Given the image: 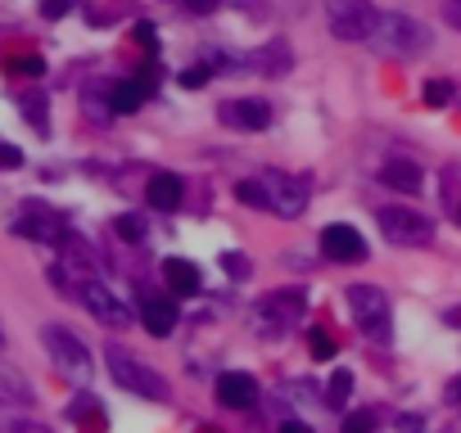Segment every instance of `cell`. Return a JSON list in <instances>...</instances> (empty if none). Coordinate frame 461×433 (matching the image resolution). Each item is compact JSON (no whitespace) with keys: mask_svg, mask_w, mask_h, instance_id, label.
I'll list each match as a JSON object with an SVG mask.
<instances>
[{"mask_svg":"<svg viewBox=\"0 0 461 433\" xmlns=\"http://www.w3.org/2000/svg\"><path fill=\"white\" fill-rule=\"evenodd\" d=\"M366 45L375 54H384V59H416V54H425L434 45V32L412 14H380Z\"/></svg>","mask_w":461,"mask_h":433,"instance_id":"6da1fadb","label":"cell"},{"mask_svg":"<svg viewBox=\"0 0 461 433\" xmlns=\"http://www.w3.org/2000/svg\"><path fill=\"white\" fill-rule=\"evenodd\" d=\"M104 361H109V375H113L118 388L136 393V397H150V402H168V380H163L159 371H150L145 361H136V356L122 352V347H109Z\"/></svg>","mask_w":461,"mask_h":433,"instance_id":"7a4b0ae2","label":"cell"},{"mask_svg":"<svg viewBox=\"0 0 461 433\" xmlns=\"http://www.w3.org/2000/svg\"><path fill=\"white\" fill-rule=\"evenodd\" d=\"M349 312H353L358 330H362L371 343H389L393 316H389V298H384L380 284H349Z\"/></svg>","mask_w":461,"mask_h":433,"instance_id":"3957f363","label":"cell"},{"mask_svg":"<svg viewBox=\"0 0 461 433\" xmlns=\"http://www.w3.org/2000/svg\"><path fill=\"white\" fill-rule=\"evenodd\" d=\"M41 339H45V352H50V361H54V366L63 371V375H69V380H78V384H86L91 380V352H86V343L73 334V330H63V325H45L41 330Z\"/></svg>","mask_w":461,"mask_h":433,"instance_id":"277c9868","label":"cell"},{"mask_svg":"<svg viewBox=\"0 0 461 433\" xmlns=\"http://www.w3.org/2000/svg\"><path fill=\"white\" fill-rule=\"evenodd\" d=\"M380 231L399 249H425V244H434V216H425L416 208H380Z\"/></svg>","mask_w":461,"mask_h":433,"instance_id":"5b68a950","label":"cell"},{"mask_svg":"<svg viewBox=\"0 0 461 433\" xmlns=\"http://www.w3.org/2000/svg\"><path fill=\"white\" fill-rule=\"evenodd\" d=\"M375 19H380V10L371 0H325V28L340 41H371Z\"/></svg>","mask_w":461,"mask_h":433,"instance_id":"8992f818","label":"cell"},{"mask_svg":"<svg viewBox=\"0 0 461 433\" xmlns=\"http://www.w3.org/2000/svg\"><path fill=\"white\" fill-rule=\"evenodd\" d=\"M258 181H262V190H268V208H272L276 216H285V222L303 216V208H308L303 181H294V176H285V172H262Z\"/></svg>","mask_w":461,"mask_h":433,"instance_id":"52a82bcc","label":"cell"},{"mask_svg":"<svg viewBox=\"0 0 461 433\" xmlns=\"http://www.w3.org/2000/svg\"><path fill=\"white\" fill-rule=\"evenodd\" d=\"M73 294H78V298H82V303H86V307H91V312H95L104 325H113V330H127V325H131V312H127V303L113 294L109 284H100V280H91V275H86V280H78V289H73Z\"/></svg>","mask_w":461,"mask_h":433,"instance_id":"ba28073f","label":"cell"},{"mask_svg":"<svg viewBox=\"0 0 461 433\" xmlns=\"http://www.w3.org/2000/svg\"><path fill=\"white\" fill-rule=\"evenodd\" d=\"M218 122L231 131H262L272 122V104L268 100H226V104H218Z\"/></svg>","mask_w":461,"mask_h":433,"instance_id":"9c48e42d","label":"cell"},{"mask_svg":"<svg viewBox=\"0 0 461 433\" xmlns=\"http://www.w3.org/2000/svg\"><path fill=\"white\" fill-rule=\"evenodd\" d=\"M321 253L331 257V262H362L366 257V240H362V231L335 222V226L321 231Z\"/></svg>","mask_w":461,"mask_h":433,"instance_id":"30bf717a","label":"cell"},{"mask_svg":"<svg viewBox=\"0 0 461 433\" xmlns=\"http://www.w3.org/2000/svg\"><path fill=\"white\" fill-rule=\"evenodd\" d=\"M303 307H308L303 289H281V294H272V298L258 303V316L268 321V325H290L294 316H303Z\"/></svg>","mask_w":461,"mask_h":433,"instance_id":"8fae6325","label":"cell"},{"mask_svg":"<svg viewBox=\"0 0 461 433\" xmlns=\"http://www.w3.org/2000/svg\"><path fill=\"white\" fill-rule=\"evenodd\" d=\"M218 402L231 406V411H249V406L258 402V384H253V375H244V371H226V375H218Z\"/></svg>","mask_w":461,"mask_h":433,"instance_id":"7c38bea8","label":"cell"},{"mask_svg":"<svg viewBox=\"0 0 461 433\" xmlns=\"http://www.w3.org/2000/svg\"><path fill=\"white\" fill-rule=\"evenodd\" d=\"M141 321H145V330H150L154 339H168L172 325H177V303L150 294V298H141Z\"/></svg>","mask_w":461,"mask_h":433,"instance_id":"4fadbf2b","label":"cell"},{"mask_svg":"<svg viewBox=\"0 0 461 433\" xmlns=\"http://www.w3.org/2000/svg\"><path fill=\"white\" fill-rule=\"evenodd\" d=\"M380 181H384L389 190H399V194H421V185H425L421 167H416V163H407V159H393V163H384Z\"/></svg>","mask_w":461,"mask_h":433,"instance_id":"5bb4252c","label":"cell"},{"mask_svg":"<svg viewBox=\"0 0 461 433\" xmlns=\"http://www.w3.org/2000/svg\"><path fill=\"white\" fill-rule=\"evenodd\" d=\"M181 194H185V185H181V176H172V172H159V176L145 185V199H150V208H159V212L181 208Z\"/></svg>","mask_w":461,"mask_h":433,"instance_id":"9a60e30c","label":"cell"},{"mask_svg":"<svg viewBox=\"0 0 461 433\" xmlns=\"http://www.w3.org/2000/svg\"><path fill=\"white\" fill-rule=\"evenodd\" d=\"M14 231H19V235H28V240H41V244H59V240H63V226L54 222L50 212H37V216L28 212V216H19Z\"/></svg>","mask_w":461,"mask_h":433,"instance_id":"2e32d148","label":"cell"},{"mask_svg":"<svg viewBox=\"0 0 461 433\" xmlns=\"http://www.w3.org/2000/svg\"><path fill=\"white\" fill-rule=\"evenodd\" d=\"M0 402H5V406H28V402H32L28 380H23L14 366H5V361H0Z\"/></svg>","mask_w":461,"mask_h":433,"instance_id":"e0dca14e","label":"cell"},{"mask_svg":"<svg viewBox=\"0 0 461 433\" xmlns=\"http://www.w3.org/2000/svg\"><path fill=\"white\" fill-rule=\"evenodd\" d=\"M163 275H168V284L177 289L181 298L200 294V271H194V262H181V257H172V262L163 266Z\"/></svg>","mask_w":461,"mask_h":433,"instance_id":"ac0fdd59","label":"cell"},{"mask_svg":"<svg viewBox=\"0 0 461 433\" xmlns=\"http://www.w3.org/2000/svg\"><path fill=\"white\" fill-rule=\"evenodd\" d=\"M290 63H294V59H290L285 41H272L268 50H258V54H253V68H258V72H268V78H281V72H290Z\"/></svg>","mask_w":461,"mask_h":433,"instance_id":"d6986e66","label":"cell"},{"mask_svg":"<svg viewBox=\"0 0 461 433\" xmlns=\"http://www.w3.org/2000/svg\"><path fill=\"white\" fill-rule=\"evenodd\" d=\"M141 104H145V86L141 82H118L113 86V109L118 113H136Z\"/></svg>","mask_w":461,"mask_h":433,"instance_id":"ffe728a7","label":"cell"},{"mask_svg":"<svg viewBox=\"0 0 461 433\" xmlns=\"http://www.w3.org/2000/svg\"><path fill=\"white\" fill-rule=\"evenodd\" d=\"M69 415L78 420V424H86V433H100L104 424H100V402L91 397V393H82L73 406H69Z\"/></svg>","mask_w":461,"mask_h":433,"instance_id":"44dd1931","label":"cell"},{"mask_svg":"<svg viewBox=\"0 0 461 433\" xmlns=\"http://www.w3.org/2000/svg\"><path fill=\"white\" fill-rule=\"evenodd\" d=\"M349 393H353V375H349V371H335V375H331V388H325V402H331L335 411H344V406H349Z\"/></svg>","mask_w":461,"mask_h":433,"instance_id":"7402d4cb","label":"cell"},{"mask_svg":"<svg viewBox=\"0 0 461 433\" xmlns=\"http://www.w3.org/2000/svg\"><path fill=\"white\" fill-rule=\"evenodd\" d=\"M235 199L249 203V208H268V190H262V181H235Z\"/></svg>","mask_w":461,"mask_h":433,"instance_id":"603a6c76","label":"cell"},{"mask_svg":"<svg viewBox=\"0 0 461 433\" xmlns=\"http://www.w3.org/2000/svg\"><path fill=\"white\" fill-rule=\"evenodd\" d=\"M113 231H118L127 244H141V240H145V222H141V216H131V212H122V216H118Z\"/></svg>","mask_w":461,"mask_h":433,"instance_id":"cb8c5ba5","label":"cell"},{"mask_svg":"<svg viewBox=\"0 0 461 433\" xmlns=\"http://www.w3.org/2000/svg\"><path fill=\"white\" fill-rule=\"evenodd\" d=\"M308 347H312V356H317V361H331V356L340 352V343H335L331 334H321V330H312V339H308Z\"/></svg>","mask_w":461,"mask_h":433,"instance_id":"d4e9b609","label":"cell"},{"mask_svg":"<svg viewBox=\"0 0 461 433\" xmlns=\"http://www.w3.org/2000/svg\"><path fill=\"white\" fill-rule=\"evenodd\" d=\"M0 433H50L45 424H32V420H10V415H0Z\"/></svg>","mask_w":461,"mask_h":433,"instance_id":"484cf974","label":"cell"},{"mask_svg":"<svg viewBox=\"0 0 461 433\" xmlns=\"http://www.w3.org/2000/svg\"><path fill=\"white\" fill-rule=\"evenodd\" d=\"M448 100H452V86H448V82H430V86H425V104H430V109H443Z\"/></svg>","mask_w":461,"mask_h":433,"instance_id":"4316f807","label":"cell"},{"mask_svg":"<svg viewBox=\"0 0 461 433\" xmlns=\"http://www.w3.org/2000/svg\"><path fill=\"white\" fill-rule=\"evenodd\" d=\"M375 429V415L371 411H353L349 420H344V433H371Z\"/></svg>","mask_w":461,"mask_h":433,"instance_id":"83f0119b","label":"cell"},{"mask_svg":"<svg viewBox=\"0 0 461 433\" xmlns=\"http://www.w3.org/2000/svg\"><path fill=\"white\" fill-rule=\"evenodd\" d=\"M222 271L235 275V280H244V275H249V257H240V253H222Z\"/></svg>","mask_w":461,"mask_h":433,"instance_id":"f1b7e54d","label":"cell"},{"mask_svg":"<svg viewBox=\"0 0 461 433\" xmlns=\"http://www.w3.org/2000/svg\"><path fill=\"white\" fill-rule=\"evenodd\" d=\"M204 82H209V68H204V63H194V68L181 72V86H190V91H200Z\"/></svg>","mask_w":461,"mask_h":433,"instance_id":"f546056e","label":"cell"},{"mask_svg":"<svg viewBox=\"0 0 461 433\" xmlns=\"http://www.w3.org/2000/svg\"><path fill=\"white\" fill-rule=\"evenodd\" d=\"M23 118H28L32 127L45 131V100H23Z\"/></svg>","mask_w":461,"mask_h":433,"instance_id":"4dcf8cb0","label":"cell"},{"mask_svg":"<svg viewBox=\"0 0 461 433\" xmlns=\"http://www.w3.org/2000/svg\"><path fill=\"white\" fill-rule=\"evenodd\" d=\"M131 37H136V45H145L150 54L159 50V37H154V28H150V23H136V32H131Z\"/></svg>","mask_w":461,"mask_h":433,"instance_id":"1f68e13d","label":"cell"},{"mask_svg":"<svg viewBox=\"0 0 461 433\" xmlns=\"http://www.w3.org/2000/svg\"><path fill=\"white\" fill-rule=\"evenodd\" d=\"M14 72H23V78H41L45 63L41 59H14Z\"/></svg>","mask_w":461,"mask_h":433,"instance_id":"d6a6232c","label":"cell"},{"mask_svg":"<svg viewBox=\"0 0 461 433\" xmlns=\"http://www.w3.org/2000/svg\"><path fill=\"white\" fill-rule=\"evenodd\" d=\"M443 19L461 32V0H443Z\"/></svg>","mask_w":461,"mask_h":433,"instance_id":"836d02e7","label":"cell"},{"mask_svg":"<svg viewBox=\"0 0 461 433\" xmlns=\"http://www.w3.org/2000/svg\"><path fill=\"white\" fill-rule=\"evenodd\" d=\"M23 163V154L14 150V144H0V167H19Z\"/></svg>","mask_w":461,"mask_h":433,"instance_id":"e575fe53","label":"cell"},{"mask_svg":"<svg viewBox=\"0 0 461 433\" xmlns=\"http://www.w3.org/2000/svg\"><path fill=\"white\" fill-rule=\"evenodd\" d=\"M41 14H45V19H63V14H69V0H45Z\"/></svg>","mask_w":461,"mask_h":433,"instance_id":"d590c367","label":"cell"},{"mask_svg":"<svg viewBox=\"0 0 461 433\" xmlns=\"http://www.w3.org/2000/svg\"><path fill=\"white\" fill-rule=\"evenodd\" d=\"M281 433H312V429H308L303 420H285V424H281Z\"/></svg>","mask_w":461,"mask_h":433,"instance_id":"8d00e7d4","label":"cell"},{"mask_svg":"<svg viewBox=\"0 0 461 433\" xmlns=\"http://www.w3.org/2000/svg\"><path fill=\"white\" fill-rule=\"evenodd\" d=\"M443 325H452V330H461V307H448V312H443Z\"/></svg>","mask_w":461,"mask_h":433,"instance_id":"74e56055","label":"cell"},{"mask_svg":"<svg viewBox=\"0 0 461 433\" xmlns=\"http://www.w3.org/2000/svg\"><path fill=\"white\" fill-rule=\"evenodd\" d=\"M190 10L194 14H209V10H218V0H190Z\"/></svg>","mask_w":461,"mask_h":433,"instance_id":"f35d334b","label":"cell"},{"mask_svg":"<svg viewBox=\"0 0 461 433\" xmlns=\"http://www.w3.org/2000/svg\"><path fill=\"white\" fill-rule=\"evenodd\" d=\"M448 402H461V375H457V380L448 384Z\"/></svg>","mask_w":461,"mask_h":433,"instance_id":"ab89813d","label":"cell"},{"mask_svg":"<svg viewBox=\"0 0 461 433\" xmlns=\"http://www.w3.org/2000/svg\"><path fill=\"white\" fill-rule=\"evenodd\" d=\"M457 216H461V212H457Z\"/></svg>","mask_w":461,"mask_h":433,"instance_id":"60d3db41","label":"cell"}]
</instances>
